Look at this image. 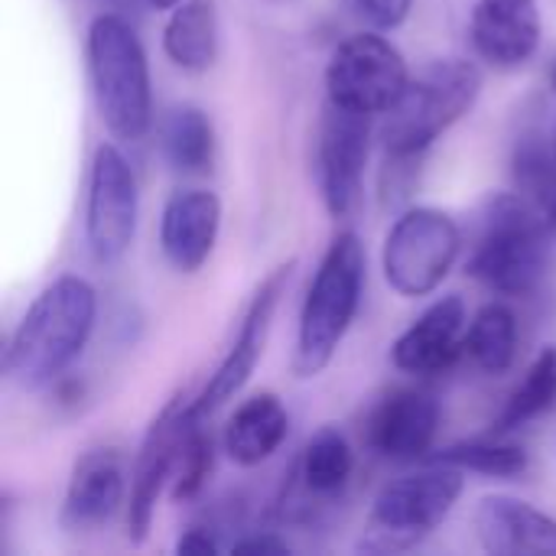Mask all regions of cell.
Segmentation results:
<instances>
[{
  "label": "cell",
  "mask_w": 556,
  "mask_h": 556,
  "mask_svg": "<svg viewBox=\"0 0 556 556\" xmlns=\"http://www.w3.org/2000/svg\"><path fill=\"white\" fill-rule=\"evenodd\" d=\"M469 316L459 296H443L427 313H420L394 342L391 358L404 375L433 378L463 362Z\"/></svg>",
  "instance_id": "obj_16"
},
{
  "label": "cell",
  "mask_w": 556,
  "mask_h": 556,
  "mask_svg": "<svg viewBox=\"0 0 556 556\" xmlns=\"http://www.w3.org/2000/svg\"><path fill=\"white\" fill-rule=\"evenodd\" d=\"M202 420L205 417L192 414L182 446H179V456H176V469H173V482H169L176 502H192L205 489V479L212 472V437L202 430Z\"/></svg>",
  "instance_id": "obj_27"
},
{
  "label": "cell",
  "mask_w": 556,
  "mask_h": 556,
  "mask_svg": "<svg viewBox=\"0 0 556 556\" xmlns=\"http://www.w3.org/2000/svg\"><path fill=\"white\" fill-rule=\"evenodd\" d=\"M176 551L179 554H218L222 551V544L215 541V534H208V528H189L182 538H179V544H176Z\"/></svg>",
  "instance_id": "obj_30"
},
{
  "label": "cell",
  "mask_w": 556,
  "mask_h": 556,
  "mask_svg": "<svg viewBox=\"0 0 556 556\" xmlns=\"http://www.w3.org/2000/svg\"><path fill=\"white\" fill-rule=\"evenodd\" d=\"M140 192L127 156L114 143H101L88 169L85 241L98 264H117L137 238Z\"/></svg>",
  "instance_id": "obj_9"
},
{
  "label": "cell",
  "mask_w": 556,
  "mask_h": 556,
  "mask_svg": "<svg viewBox=\"0 0 556 556\" xmlns=\"http://www.w3.org/2000/svg\"><path fill=\"white\" fill-rule=\"evenodd\" d=\"M160 147L179 176H205L215 163L212 117L195 104H176L160 124Z\"/></svg>",
  "instance_id": "obj_22"
},
{
  "label": "cell",
  "mask_w": 556,
  "mask_h": 556,
  "mask_svg": "<svg viewBox=\"0 0 556 556\" xmlns=\"http://www.w3.org/2000/svg\"><path fill=\"white\" fill-rule=\"evenodd\" d=\"M85 55L101 124L117 140H140L153 124V81L140 36L124 16L101 13L88 26Z\"/></svg>",
  "instance_id": "obj_4"
},
{
  "label": "cell",
  "mask_w": 556,
  "mask_h": 556,
  "mask_svg": "<svg viewBox=\"0 0 556 556\" xmlns=\"http://www.w3.org/2000/svg\"><path fill=\"white\" fill-rule=\"evenodd\" d=\"M518 355V319L505 303H489L482 306L463 342V362H469L476 371L498 378L515 365Z\"/></svg>",
  "instance_id": "obj_23"
},
{
  "label": "cell",
  "mask_w": 556,
  "mask_h": 556,
  "mask_svg": "<svg viewBox=\"0 0 556 556\" xmlns=\"http://www.w3.org/2000/svg\"><path fill=\"white\" fill-rule=\"evenodd\" d=\"M515 192L534 202L538 208H551L556 192V150L541 130H525L515 143L511 156Z\"/></svg>",
  "instance_id": "obj_25"
},
{
  "label": "cell",
  "mask_w": 556,
  "mask_h": 556,
  "mask_svg": "<svg viewBox=\"0 0 556 556\" xmlns=\"http://www.w3.org/2000/svg\"><path fill=\"white\" fill-rule=\"evenodd\" d=\"M192 414H195L192 397L173 394L140 440V450H137L134 469H130L127 508H124V528H127V541L134 547H140L150 538L156 502H160L163 489L173 482L176 456H179V446H182Z\"/></svg>",
  "instance_id": "obj_11"
},
{
  "label": "cell",
  "mask_w": 556,
  "mask_h": 556,
  "mask_svg": "<svg viewBox=\"0 0 556 556\" xmlns=\"http://www.w3.org/2000/svg\"><path fill=\"white\" fill-rule=\"evenodd\" d=\"M143 10H153V13H173L182 0H137Z\"/></svg>",
  "instance_id": "obj_31"
},
{
  "label": "cell",
  "mask_w": 556,
  "mask_h": 556,
  "mask_svg": "<svg viewBox=\"0 0 556 556\" xmlns=\"http://www.w3.org/2000/svg\"><path fill=\"white\" fill-rule=\"evenodd\" d=\"M551 241L554 231L544 208L518 192L492 195L479 222L469 274L498 296H531L547 274Z\"/></svg>",
  "instance_id": "obj_3"
},
{
  "label": "cell",
  "mask_w": 556,
  "mask_h": 556,
  "mask_svg": "<svg viewBox=\"0 0 556 556\" xmlns=\"http://www.w3.org/2000/svg\"><path fill=\"white\" fill-rule=\"evenodd\" d=\"M355 472V453L349 446V440L332 430L323 427L300 453L296 463V489H300V505L290 508V515H309L313 508H319V502H332L336 495L345 492L349 479Z\"/></svg>",
  "instance_id": "obj_20"
},
{
  "label": "cell",
  "mask_w": 556,
  "mask_h": 556,
  "mask_svg": "<svg viewBox=\"0 0 556 556\" xmlns=\"http://www.w3.org/2000/svg\"><path fill=\"white\" fill-rule=\"evenodd\" d=\"M163 52L182 72H205L218 55V3L182 0L163 26Z\"/></svg>",
  "instance_id": "obj_21"
},
{
  "label": "cell",
  "mask_w": 556,
  "mask_h": 556,
  "mask_svg": "<svg viewBox=\"0 0 556 556\" xmlns=\"http://www.w3.org/2000/svg\"><path fill=\"white\" fill-rule=\"evenodd\" d=\"M547 222H551V231H554V241H556V192H554V202H551V208H547Z\"/></svg>",
  "instance_id": "obj_32"
},
{
  "label": "cell",
  "mask_w": 556,
  "mask_h": 556,
  "mask_svg": "<svg viewBox=\"0 0 556 556\" xmlns=\"http://www.w3.org/2000/svg\"><path fill=\"white\" fill-rule=\"evenodd\" d=\"M476 534L492 556H556V518L511 495H489L476 508Z\"/></svg>",
  "instance_id": "obj_18"
},
{
  "label": "cell",
  "mask_w": 556,
  "mask_h": 556,
  "mask_svg": "<svg viewBox=\"0 0 556 556\" xmlns=\"http://www.w3.org/2000/svg\"><path fill=\"white\" fill-rule=\"evenodd\" d=\"M544 36L538 0H476L469 20V39L476 55L498 68L515 72L528 65Z\"/></svg>",
  "instance_id": "obj_13"
},
{
  "label": "cell",
  "mask_w": 556,
  "mask_h": 556,
  "mask_svg": "<svg viewBox=\"0 0 556 556\" xmlns=\"http://www.w3.org/2000/svg\"><path fill=\"white\" fill-rule=\"evenodd\" d=\"M556 401V349L547 345L528 368V375L521 378V384L508 394L502 414L495 417V437H505L531 420H538L541 414H547Z\"/></svg>",
  "instance_id": "obj_24"
},
{
  "label": "cell",
  "mask_w": 556,
  "mask_h": 556,
  "mask_svg": "<svg viewBox=\"0 0 556 556\" xmlns=\"http://www.w3.org/2000/svg\"><path fill=\"white\" fill-rule=\"evenodd\" d=\"M290 433V414L283 401L270 391L254 394L235 407V414L225 424L222 446L228 459L241 469H254L267 463Z\"/></svg>",
  "instance_id": "obj_19"
},
{
  "label": "cell",
  "mask_w": 556,
  "mask_h": 556,
  "mask_svg": "<svg viewBox=\"0 0 556 556\" xmlns=\"http://www.w3.org/2000/svg\"><path fill=\"white\" fill-rule=\"evenodd\" d=\"M231 554L287 556L290 554V544H287V538H280L277 531H264V534L251 531V534H244V538H238V541L231 544Z\"/></svg>",
  "instance_id": "obj_29"
},
{
  "label": "cell",
  "mask_w": 556,
  "mask_h": 556,
  "mask_svg": "<svg viewBox=\"0 0 556 556\" xmlns=\"http://www.w3.org/2000/svg\"><path fill=\"white\" fill-rule=\"evenodd\" d=\"M98 323V293L85 277L62 274L46 283L16 323L3 371L20 391L52 388L85 352Z\"/></svg>",
  "instance_id": "obj_1"
},
{
  "label": "cell",
  "mask_w": 556,
  "mask_h": 556,
  "mask_svg": "<svg viewBox=\"0 0 556 556\" xmlns=\"http://www.w3.org/2000/svg\"><path fill=\"white\" fill-rule=\"evenodd\" d=\"M371 121V114L342 108L326 98L316 134V186L332 218H349L362 202Z\"/></svg>",
  "instance_id": "obj_10"
},
{
  "label": "cell",
  "mask_w": 556,
  "mask_h": 556,
  "mask_svg": "<svg viewBox=\"0 0 556 556\" xmlns=\"http://www.w3.org/2000/svg\"><path fill=\"white\" fill-rule=\"evenodd\" d=\"M296 270V261H287L280 267H274L261 287L254 290L244 316H241V326H238V336L231 342V349L225 352V358L218 362L215 375L208 378V384L202 388V394L192 397V410L199 417H208L215 414L222 404L235 401L241 394V388L251 381L261 355H264V345H267V336H270V326H274V313L290 287V277Z\"/></svg>",
  "instance_id": "obj_12"
},
{
  "label": "cell",
  "mask_w": 556,
  "mask_h": 556,
  "mask_svg": "<svg viewBox=\"0 0 556 556\" xmlns=\"http://www.w3.org/2000/svg\"><path fill=\"white\" fill-rule=\"evenodd\" d=\"M345 7L368 29L391 33V29H397V26H404L410 20L414 0H345Z\"/></svg>",
  "instance_id": "obj_28"
},
{
  "label": "cell",
  "mask_w": 556,
  "mask_h": 556,
  "mask_svg": "<svg viewBox=\"0 0 556 556\" xmlns=\"http://www.w3.org/2000/svg\"><path fill=\"white\" fill-rule=\"evenodd\" d=\"M407 81L410 68L404 52L378 29L342 39L326 65V98L371 117L388 114Z\"/></svg>",
  "instance_id": "obj_8"
},
{
  "label": "cell",
  "mask_w": 556,
  "mask_h": 556,
  "mask_svg": "<svg viewBox=\"0 0 556 556\" xmlns=\"http://www.w3.org/2000/svg\"><path fill=\"white\" fill-rule=\"evenodd\" d=\"M440 433V404L420 388H397L368 417V446L391 463L430 456Z\"/></svg>",
  "instance_id": "obj_14"
},
{
  "label": "cell",
  "mask_w": 556,
  "mask_h": 556,
  "mask_svg": "<svg viewBox=\"0 0 556 556\" xmlns=\"http://www.w3.org/2000/svg\"><path fill=\"white\" fill-rule=\"evenodd\" d=\"M482 94V72L469 59H433L410 75L397 104L384 114L381 140L388 160L410 163L424 156L453 124H459Z\"/></svg>",
  "instance_id": "obj_5"
},
{
  "label": "cell",
  "mask_w": 556,
  "mask_h": 556,
  "mask_svg": "<svg viewBox=\"0 0 556 556\" xmlns=\"http://www.w3.org/2000/svg\"><path fill=\"white\" fill-rule=\"evenodd\" d=\"M554 88H556V68H554ZM554 150H556V134H554Z\"/></svg>",
  "instance_id": "obj_33"
},
{
  "label": "cell",
  "mask_w": 556,
  "mask_h": 556,
  "mask_svg": "<svg viewBox=\"0 0 556 556\" xmlns=\"http://www.w3.org/2000/svg\"><path fill=\"white\" fill-rule=\"evenodd\" d=\"M459 254L463 231L456 218L430 205H414L391 225L381 248V270L397 296L420 300L443 287Z\"/></svg>",
  "instance_id": "obj_7"
},
{
  "label": "cell",
  "mask_w": 556,
  "mask_h": 556,
  "mask_svg": "<svg viewBox=\"0 0 556 556\" xmlns=\"http://www.w3.org/2000/svg\"><path fill=\"white\" fill-rule=\"evenodd\" d=\"M127 472L117 450L85 453L68 476L62 498V525L68 531H91L127 508Z\"/></svg>",
  "instance_id": "obj_17"
},
{
  "label": "cell",
  "mask_w": 556,
  "mask_h": 556,
  "mask_svg": "<svg viewBox=\"0 0 556 556\" xmlns=\"http://www.w3.org/2000/svg\"><path fill=\"white\" fill-rule=\"evenodd\" d=\"M466 472L446 463H433L414 476L384 485L362 528L358 551L365 554H404L420 547L459 505L466 492Z\"/></svg>",
  "instance_id": "obj_6"
},
{
  "label": "cell",
  "mask_w": 556,
  "mask_h": 556,
  "mask_svg": "<svg viewBox=\"0 0 556 556\" xmlns=\"http://www.w3.org/2000/svg\"><path fill=\"white\" fill-rule=\"evenodd\" d=\"M433 463H446L463 472H479V476H492V479H518L528 469V453L521 446H511V443H502L498 437H492V440H472V443L450 446Z\"/></svg>",
  "instance_id": "obj_26"
},
{
  "label": "cell",
  "mask_w": 556,
  "mask_h": 556,
  "mask_svg": "<svg viewBox=\"0 0 556 556\" xmlns=\"http://www.w3.org/2000/svg\"><path fill=\"white\" fill-rule=\"evenodd\" d=\"M365 244L355 231H339L332 244L326 248L306 300L300 306V326H296V345H293V375L296 378H316L323 375L339 345L345 342L365 290Z\"/></svg>",
  "instance_id": "obj_2"
},
{
  "label": "cell",
  "mask_w": 556,
  "mask_h": 556,
  "mask_svg": "<svg viewBox=\"0 0 556 556\" xmlns=\"http://www.w3.org/2000/svg\"><path fill=\"white\" fill-rule=\"evenodd\" d=\"M222 235V199L212 189H179L160 215V251L179 274H199Z\"/></svg>",
  "instance_id": "obj_15"
}]
</instances>
